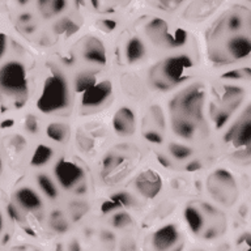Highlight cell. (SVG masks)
Wrapping results in <instances>:
<instances>
[{"label":"cell","mask_w":251,"mask_h":251,"mask_svg":"<svg viewBox=\"0 0 251 251\" xmlns=\"http://www.w3.org/2000/svg\"><path fill=\"white\" fill-rule=\"evenodd\" d=\"M135 187L145 199H153L160 194L162 188V180L160 176L153 170H145L137 176L135 180Z\"/></svg>","instance_id":"9"},{"label":"cell","mask_w":251,"mask_h":251,"mask_svg":"<svg viewBox=\"0 0 251 251\" xmlns=\"http://www.w3.org/2000/svg\"><path fill=\"white\" fill-rule=\"evenodd\" d=\"M200 162L199 161H192V162H190V164L186 166V170H188V172H195V170H199L200 169Z\"/></svg>","instance_id":"44"},{"label":"cell","mask_w":251,"mask_h":251,"mask_svg":"<svg viewBox=\"0 0 251 251\" xmlns=\"http://www.w3.org/2000/svg\"><path fill=\"white\" fill-rule=\"evenodd\" d=\"M208 58L215 64H229L251 55V11L243 5L227 9L208 29Z\"/></svg>","instance_id":"1"},{"label":"cell","mask_w":251,"mask_h":251,"mask_svg":"<svg viewBox=\"0 0 251 251\" xmlns=\"http://www.w3.org/2000/svg\"><path fill=\"white\" fill-rule=\"evenodd\" d=\"M113 93V85L110 81L96 82L93 86L85 90L82 94L81 103L85 107H97L105 103Z\"/></svg>","instance_id":"10"},{"label":"cell","mask_w":251,"mask_h":251,"mask_svg":"<svg viewBox=\"0 0 251 251\" xmlns=\"http://www.w3.org/2000/svg\"><path fill=\"white\" fill-rule=\"evenodd\" d=\"M118 1H128V0H118Z\"/></svg>","instance_id":"51"},{"label":"cell","mask_w":251,"mask_h":251,"mask_svg":"<svg viewBox=\"0 0 251 251\" xmlns=\"http://www.w3.org/2000/svg\"><path fill=\"white\" fill-rule=\"evenodd\" d=\"M78 27L80 25L76 24L74 20L71 19H62L59 20L58 23L54 25V30L58 33V34H66V35H71L76 33L78 30Z\"/></svg>","instance_id":"26"},{"label":"cell","mask_w":251,"mask_h":251,"mask_svg":"<svg viewBox=\"0 0 251 251\" xmlns=\"http://www.w3.org/2000/svg\"><path fill=\"white\" fill-rule=\"evenodd\" d=\"M15 199L20 207L25 211H38L42 208V200L38 194L29 187L19 188L15 194Z\"/></svg>","instance_id":"15"},{"label":"cell","mask_w":251,"mask_h":251,"mask_svg":"<svg viewBox=\"0 0 251 251\" xmlns=\"http://www.w3.org/2000/svg\"><path fill=\"white\" fill-rule=\"evenodd\" d=\"M223 78L225 80H243V78H251L250 68H241V70L229 71L223 75Z\"/></svg>","instance_id":"31"},{"label":"cell","mask_w":251,"mask_h":251,"mask_svg":"<svg viewBox=\"0 0 251 251\" xmlns=\"http://www.w3.org/2000/svg\"><path fill=\"white\" fill-rule=\"evenodd\" d=\"M178 239H179V233L176 230V225L169 224V225H165L157 231H154L152 237V243L156 250L165 251L172 249L178 242Z\"/></svg>","instance_id":"11"},{"label":"cell","mask_w":251,"mask_h":251,"mask_svg":"<svg viewBox=\"0 0 251 251\" xmlns=\"http://www.w3.org/2000/svg\"><path fill=\"white\" fill-rule=\"evenodd\" d=\"M50 226L56 233H66L70 227V224L62 211H54L50 215Z\"/></svg>","instance_id":"23"},{"label":"cell","mask_w":251,"mask_h":251,"mask_svg":"<svg viewBox=\"0 0 251 251\" xmlns=\"http://www.w3.org/2000/svg\"><path fill=\"white\" fill-rule=\"evenodd\" d=\"M207 190L212 199L224 207H231L239 195L234 176L225 169H217L208 176Z\"/></svg>","instance_id":"6"},{"label":"cell","mask_w":251,"mask_h":251,"mask_svg":"<svg viewBox=\"0 0 251 251\" xmlns=\"http://www.w3.org/2000/svg\"><path fill=\"white\" fill-rule=\"evenodd\" d=\"M110 199L113 200L114 203H117L121 207H129L132 205L135 201H133V198L127 192H118V194H114Z\"/></svg>","instance_id":"32"},{"label":"cell","mask_w":251,"mask_h":251,"mask_svg":"<svg viewBox=\"0 0 251 251\" xmlns=\"http://www.w3.org/2000/svg\"><path fill=\"white\" fill-rule=\"evenodd\" d=\"M144 139L148 140L149 143H153V144H161L162 143V136L158 132H156V131H148V132H145Z\"/></svg>","instance_id":"37"},{"label":"cell","mask_w":251,"mask_h":251,"mask_svg":"<svg viewBox=\"0 0 251 251\" xmlns=\"http://www.w3.org/2000/svg\"><path fill=\"white\" fill-rule=\"evenodd\" d=\"M132 223V219H131V216L128 213H126V212H118L115 215L113 216V219H111V224H113L114 227H117V229H123V227H127L131 225Z\"/></svg>","instance_id":"29"},{"label":"cell","mask_w":251,"mask_h":251,"mask_svg":"<svg viewBox=\"0 0 251 251\" xmlns=\"http://www.w3.org/2000/svg\"><path fill=\"white\" fill-rule=\"evenodd\" d=\"M102 237L105 239H109V241H113L114 239V234L113 233H110V231H105V233L102 234Z\"/></svg>","instance_id":"47"},{"label":"cell","mask_w":251,"mask_h":251,"mask_svg":"<svg viewBox=\"0 0 251 251\" xmlns=\"http://www.w3.org/2000/svg\"><path fill=\"white\" fill-rule=\"evenodd\" d=\"M145 46L140 38H131L126 46V58L128 63H137L145 56Z\"/></svg>","instance_id":"19"},{"label":"cell","mask_w":251,"mask_h":251,"mask_svg":"<svg viewBox=\"0 0 251 251\" xmlns=\"http://www.w3.org/2000/svg\"><path fill=\"white\" fill-rule=\"evenodd\" d=\"M101 27H102V29H105L106 31L114 30V29L117 27V21H115V20H110V19L102 20Z\"/></svg>","instance_id":"41"},{"label":"cell","mask_w":251,"mask_h":251,"mask_svg":"<svg viewBox=\"0 0 251 251\" xmlns=\"http://www.w3.org/2000/svg\"><path fill=\"white\" fill-rule=\"evenodd\" d=\"M47 136L56 143H64L68 139V128L63 123H50L46 128Z\"/></svg>","instance_id":"22"},{"label":"cell","mask_w":251,"mask_h":251,"mask_svg":"<svg viewBox=\"0 0 251 251\" xmlns=\"http://www.w3.org/2000/svg\"><path fill=\"white\" fill-rule=\"evenodd\" d=\"M123 161H125L123 156H118V154L110 153V154H107V156L103 158V161H102V169H103V172L106 173L111 172L114 169H117Z\"/></svg>","instance_id":"28"},{"label":"cell","mask_w":251,"mask_h":251,"mask_svg":"<svg viewBox=\"0 0 251 251\" xmlns=\"http://www.w3.org/2000/svg\"><path fill=\"white\" fill-rule=\"evenodd\" d=\"M173 131L183 139H191L196 132V123L182 118H172Z\"/></svg>","instance_id":"20"},{"label":"cell","mask_w":251,"mask_h":251,"mask_svg":"<svg viewBox=\"0 0 251 251\" xmlns=\"http://www.w3.org/2000/svg\"><path fill=\"white\" fill-rule=\"evenodd\" d=\"M187 41V33L184 29H176L174 34H170L168 47H180Z\"/></svg>","instance_id":"30"},{"label":"cell","mask_w":251,"mask_h":251,"mask_svg":"<svg viewBox=\"0 0 251 251\" xmlns=\"http://www.w3.org/2000/svg\"><path fill=\"white\" fill-rule=\"evenodd\" d=\"M135 114L129 107H121L113 118V127L121 136H129L135 132Z\"/></svg>","instance_id":"12"},{"label":"cell","mask_w":251,"mask_h":251,"mask_svg":"<svg viewBox=\"0 0 251 251\" xmlns=\"http://www.w3.org/2000/svg\"><path fill=\"white\" fill-rule=\"evenodd\" d=\"M225 143L238 151V156H251V105L225 133Z\"/></svg>","instance_id":"7"},{"label":"cell","mask_w":251,"mask_h":251,"mask_svg":"<svg viewBox=\"0 0 251 251\" xmlns=\"http://www.w3.org/2000/svg\"><path fill=\"white\" fill-rule=\"evenodd\" d=\"M7 50V37L3 33H0V59L3 58Z\"/></svg>","instance_id":"42"},{"label":"cell","mask_w":251,"mask_h":251,"mask_svg":"<svg viewBox=\"0 0 251 251\" xmlns=\"http://www.w3.org/2000/svg\"><path fill=\"white\" fill-rule=\"evenodd\" d=\"M157 160L160 161V164L164 165L165 168H168V166H170V161L168 160V157L162 156V154H157Z\"/></svg>","instance_id":"46"},{"label":"cell","mask_w":251,"mask_h":251,"mask_svg":"<svg viewBox=\"0 0 251 251\" xmlns=\"http://www.w3.org/2000/svg\"><path fill=\"white\" fill-rule=\"evenodd\" d=\"M205 92L201 84H192L170 101L172 118H182L194 123L203 119Z\"/></svg>","instance_id":"3"},{"label":"cell","mask_w":251,"mask_h":251,"mask_svg":"<svg viewBox=\"0 0 251 251\" xmlns=\"http://www.w3.org/2000/svg\"><path fill=\"white\" fill-rule=\"evenodd\" d=\"M52 156H54V151L49 145L39 144L31 156L30 165L35 166V168H41L43 165H46Z\"/></svg>","instance_id":"21"},{"label":"cell","mask_w":251,"mask_h":251,"mask_svg":"<svg viewBox=\"0 0 251 251\" xmlns=\"http://www.w3.org/2000/svg\"><path fill=\"white\" fill-rule=\"evenodd\" d=\"M0 90L24 103L27 97V77L20 62H8L0 67Z\"/></svg>","instance_id":"5"},{"label":"cell","mask_w":251,"mask_h":251,"mask_svg":"<svg viewBox=\"0 0 251 251\" xmlns=\"http://www.w3.org/2000/svg\"><path fill=\"white\" fill-rule=\"evenodd\" d=\"M86 211H88L86 204L81 203V201H75V203L71 204V215H72V219L75 221H78L81 219L82 216L86 213Z\"/></svg>","instance_id":"33"},{"label":"cell","mask_w":251,"mask_h":251,"mask_svg":"<svg viewBox=\"0 0 251 251\" xmlns=\"http://www.w3.org/2000/svg\"><path fill=\"white\" fill-rule=\"evenodd\" d=\"M238 242H239V245L246 243L247 249H251V234H243L242 237H239Z\"/></svg>","instance_id":"43"},{"label":"cell","mask_w":251,"mask_h":251,"mask_svg":"<svg viewBox=\"0 0 251 251\" xmlns=\"http://www.w3.org/2000/svg\"><path fill=\"white\" fill-rule=\"evenodd\" d=\"M118 208H119V205H118L117 203H114L113 200L110 199V200H107V201H105V203L102 204L101 209H102V212H103V213H109V212L115 211V209H118Z\"/></svg>","instance_id":"40"},{"label":"cell","mask_w":251,"mask_h":251,"mask_svg":"<svg viewBox=\"0 0 251 251\" xmlns=\"http://www.w3.org/2000/svg\"><path fill=\"white\" fill-rule=\"evenodd\" d=\"M169 151H170V154L176 160H186L192 154V151L188 147L182 144H176V143L170 144Z\"/></svg>","instance_id":"27"},{"label":"cell","mask_w":251,"mask_h":251,"mask_svg":"<svg viewBox=\"0 0 251 251\" xmlns=\"http://www.w3.org/2000/svg\"><path fill=\"white\" fill-rule=\"evenodd\" d=\"M37 182H38L39 188L42 190L43 194L50 198V199H55L58 196V190L55 187L54 182L50 179V176H46V174H39L37 176Z\"/></svg>","instance_id":"24"},{"label":"cell","mask_w":251,"mask_h":251,"mask_svg":"<svg viewBox=\"0 0 251 251\" xmlns=\"http://www.w3.org/2000/svg\"><path fill=\"white\" fill-rule=\"evenodd\" d=\"M1 172H3V161L0 158V174H1Z\"/></svg>","instance_id":"50"},{"label":"cell","mask_w":251,"mask_h":251,"mask_svg":"<svg viewBox=\"0 0 251 251\" xmlns=\"http://www.w3.org/2000/svg\"><path fill=\"white\" fill-rule=\"evenodd\" d=\"M184 219L187 221L188 226L195 234L203 233L205 229V219H204V213L200 208L192 207L188 205L184 209Z\"/></svg>","instance_id":"16"},{"label":"cell","mask_w":251,"mask_h":251,"mask_svg":"<svg viewBox=\"0 0 251 251\" xmlns=\"http://www.w3.org/2000/svg\"><path fill=\"white\" fill-rule=\"evenodd\" d=\"M70 105V92L66 78L59 72H55L47 78L42 93L37 101V107L45 114L58 113Z\"/></svg>","instance_id":"4"},{"label":"cell","mask_w":251,"mask_h":251,"mask_svg":"<svg viewBox=\"0 0 251 251\" xmlns=\"http://www.w3.org/2000/svg\"><path fill=\"white\" fill-rule=\"evenodd\" d=\"M160 5L165 9H169V11H174L178 5H179L180 1H183V0H157Z\"/></svg>","instance_id":"38"},{"label":"cell","mask_w":251,"mask_h":251,"mask_svg":"<svg viewBox=\"0 0 251 251\" xmlns=\"http://www.w3.org/2000/svg\"><path fill=\"white\" fill-rule=\"evenodd\" d=\"M230 114L227 110H219L217 113L215 114V117H213V121H215V125L217 128H221L227 121H229V118H230Z\"/></svg>","instance_id":"34"},{"label":"cell","mask_w":251,"mask_h":251,"mask_svg":"<svg viewBox=\"0 0 251 251\" xmlns=\"http://www.w3.org/2000/svg\"><path fill=\"white\" fill-rule=\"evenodd\" d=\"M94 84H96V76L90 72H81L76 76V80H75V88L78 93H84Z\"/></svg>","instance_id":"25"},{"label":"cell","mask_w":251,"mask_h":251,"mask_svg":"<svg viewBox=\"0 0 251 251\" xmlns=\"http://www.w3.org/2000/svg\"><path fill=\"white\" fill-rule=\"evenodd\" d=\"M192 66L194 63L187 55L166 58L162 62L157 63L151 70V84L158 90H170L187 78L186 71L190 70Z\"/></svg>","instance_id":"2"},{"label":"cell","mask_w":251,"mask_h":251,"mask_svg":"<svg viewBox=\"0 0 251 251\" xmlns=\"http://www.w3.org/2000/svg\"><path fill=\"white\" fill-rule=\"evenodd\" d=\"M25 128L30 133H35L38 131V121L34 115H27L25 121Z\"/></svg>","instance_id":"35"},{"label":"cell","mask_w":251,"mask_h":251,"mask_svg":"<svg viewBox=\"0 0 251 251\" xmlns=\"http://www.w3.org/2000/svg\"><path fill=\"white\" fill-rule=\"evenodd\" d=\"M151 111H152V115H153V118H154V121H156L157 125L160 126V127H164L165 117H164V114H162V110H161V107H158V106H152Z\"/></svg>","instance_id":"36"},{"label":"cell","mask_w":251,"mask_h":251,"mask_svg":"<svg viewBox=\"0 0 251 251\" xmlns=\"http://www.w3.org/2000/svg\"><path fill=\"white\" fill-rule=\"evenodd\" d=\"M54 173L59 184L64 190H72L84 179V170L81 166L64 158L59 160L58 164L55 165Z\"/></svg>","instance_id":"8"},{"label":"cell","mask_w":251,"mask_h":251,"mask_svg":"<svg viewBox=\"0 0 251 251\" xmlns=\"http://www.w3.org/2000/svg\"><path fill=\"white\" fill-rule=\"evenodd\" d=\"M31 15L30 13H23V15L20 16L19 20H20V23H24V24H27V23H30L31 21Z\"/></svg>","instance_id":"45"},{"label":"cell","mask_w":251,"mask_h":251,"mask_svg":"<svg viewBox=\"0 0 251 251\" xmlns=\"http://www.w3.org/2000/svg\"><path fill=\"white\" fill-rule=\"evenodd\" d=\"M3 229V217H1V213H0V231Z\"/></svg>","instance_id":"49"},{"label":"cell","mask_w":251,"mask_h":251,"mask_svg":"<svg viewBox=\"0 0 251 251\" xmlns=\"http://www.w3.org/2000/svg\"><path fill=\"white\" fill-rule=\"evenodd\" d=\"M145 31L148 34L149 39L156 45L168 47L170 33H169V26L166 21L162 19H152L147 25H145Z\"/></svg>","instance_id":"14"},{"label":"cell","mask_w":251,"mask_h":251,"mask_svg":"<svg viewBox=\"0 0 251 251\" xmlns=\"http://www.w3.org/2000/svg\"><path fill=\"white\" fill-rule=\"evenodd\" d=\"M82 56L86 62L103 66L106 63V49L96 37H89L82 45Z\"/></svg>","instance_id":"13"},{"label":"cell","mask_w":251,"mask_h":251,"mask_svg":"<svg viewBox=\"0 0 251 251\" xmlns=\"http://www.w3.org/2000/svg\"><path fill=\"white\" fill-rule=\"evenodd\" d=\"M39 12L45 19L59 15L67 7V0H37Z\"/></svg>","instance_id":"18"},{"label":"cell","mask_w":251,"mask_h":251,"mask_svg":"<svg viewBox=\"0 0 251 251\" xmlns=\"http://www.w3.org/2000/svg\"><path fill=\"white\" fill-rule=\"evenodd\" d=\"M30 1V0H17V3L20 4V5H25V4H27Z\"/></svg>","instance_id":"48"},{"label":"cell","mask_w":251,"mask_h":251,"mask_svg":"<svg viewBox=\"0 0 251 251\" xmlns=\"http://www.w3.org/2000/svg\"><path fill=\"white\" fill-rule=\"evenodd\" d=\"M7 212L8 216H9L11 220H13V221H20V220H21V212H20L13 204H9V205H8Z\"/></svg>","instance_id":"39"},{"label":"cell","mask_w":251,"mask_h":251,"mask_svg":"<svg viewBox=\"0 0 251 251\" xmlns=\"http://www.w3.org/2000/svg\"><path fill=\"white\" fill-rule=\"evenodd\" d=\"M243 89L238 86H226L224 89L223 94V103L225 105L226 110L229 113H233L243 100Z\"/></svg>","instance_id":"17"}]
</instances>
